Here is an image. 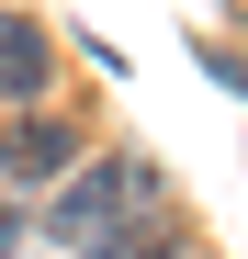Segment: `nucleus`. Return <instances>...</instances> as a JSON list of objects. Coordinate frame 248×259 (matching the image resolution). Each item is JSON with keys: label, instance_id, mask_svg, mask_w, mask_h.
Returning <instances> with one entry per match:
<instances>
[{"label": "nucleus", "instance_id": "39448f33", "mask_svg": "<svg viewBox=\"0 0 248 259\" xmlns=\"http://www.w3.org/2000/svg\"><path fill=\"white\" fill-rule=\"evenodd\" d=\"M23 237H34V214H23V203H0V259H23Z\"/></svg>", "mask_w": 248, "mask_h": 259}, {"label": "nucleus", "instance_id": "20e7f679", "mask_svg": "<svg viewBox=\"0 0 248 259\" xmlns=\"http://www.w3.org/2000/svg\"><path fill=\"white\" fill-rule=\"evenodd\" d=\"M91 259H181V237H170V226H113Z\"/></svg>", "mask_w": 248, "mask_h": 259}, {"label": "nucleus", "instance_id": "f03ea898", "mask_svg": "<svg viewBox=\"0 0 248 259\" xmlns=\"http://www.w3.org/2000/svg\"><path fill=\"white\" fill-rule=\"evenodd\" d=\"M34 91H46V34L23 12H0V102H34Z\"/></svg>", "mask_w": 248, "mask_h": 259}, {"label": "nucleus", "instance_id": "f257e3e1", "mask_svg": "<svg viewBox=\"0 0 248 259\" xmlns=\"http://www.w3.org/2000/svg\"><path fill=\"white\" fill-rule=\"evenodd\" d=\"M147 203H158V169H147V158H102V169H79V181L57 192L46 226H57V248H68V259H91L124 214H147Z\"/></svg>", "mask_w": 248, "mask_h": 259}, {"label": "nucleus", "instance_id": "7ed1b4c3", "mask_svg": "<svg viewBox=\"0 0 248 259\" xmlns=\"http://www.w3.org/2000/svg\"><path fill=\"white\" fill-rule=\"evenodd\" d=\"M68 158H79L68 124H12V136H0V169H12V181H46V169H68Z\"/></svg>", "mask_w": 248, "mask_h": 259}]
</instances>
